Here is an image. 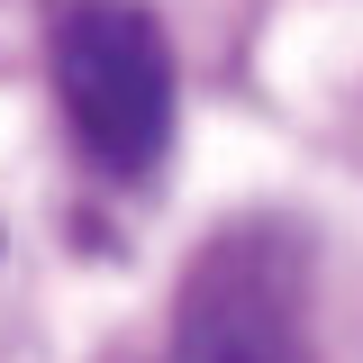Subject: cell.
Here are the masks:
<instances>
[{
  "instance_id": "7a4b0ae2",
  "label": "cell",
  "mask_w": 363,
  "mask_h": 363,
  "mask_svg": "<svg viewBox=\"0 0 363 363\" xmlns=\"http://www.w3.org/2000/svg\"><path fill=\"white\" fill-rule=\"evenodd\" d=\"M182 363H318L309 345V272L272 227H227L200 245L173 309Z\"/></svg>"
},
{
  "instance_id": "6da1fadb",
  "label": "cell",
  "mask_w": 363,
  "mask_h": 363,
  "mask_svg": "<svg viewBox=\"0 0 363 363\" xmlns=\"http://www.w3.org/2000/svg\"><path fill=\"white\" fill-rule=\"evenodd\" d=\"M55 91L100 173H145L173 136V55L136 0H73L55 18Z\"/></svg>"
}]
</instances>
